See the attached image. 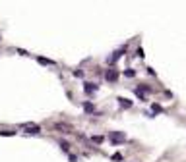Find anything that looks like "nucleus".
Wrapping results in <instances>:
<instances>
[{
	"instance_id": "1",
	"label": "nucleus",
	"mask_w": 186,
	"mask_h": 162,
	"mask_svg": "<svg viewBox=\"0 0 186 162\" xmlns=\"http://www.w3.org/2000/svg\"><path fill=\"white\" fill-rule=\"evenodd\" d=\"M21 127L27 131V133H39V131H41V127H39L37 124H23Z\"/></svg>"
},
{
	"instance_id": "2",
	"label": "nucleus",
	"mask_w": 186,
	"mask_h": 162,
	"mask_svg": "<svg viewBox=\"0 0 186 162\" xmlns=\"http://www.w3.org/2000/svg\"><path fill=\"white\" fill-rule=\"evenodd\" d=\"M105 77H107V81H111V83H114L116 79H118V74H116L114 69H107V74H105Z\"/></svg>"
},
{
	"instance_id": "3",
	"label": "nucleus",
	"mask_w": 186,
	"mask_h": 162,
	"mask_svg": "<svg viewBox=\"0 0 186 162\" xmlns=\"http://www.w3.org/2000/svg\"><path fill=\"white\" fill-rule=\"evenodd\" d=\"M54 129L62 131V133H70V131H72V127H70V125H66V124H56V125H54Z\"/></svg>"
},
{
	"instance_id": "4",
	"label": "nucleus",
	"mask_w": 186,
	"mask_h": 162,
	"mask_svg": "<svg viewBox=\"0 0 186 162\" xmlns=\"http://www.w3.org/2000/svg\"><path fill=\"white\" fill-rule=\"evenodd\" d=\"M111 139L114 143H120V141H124V135L122 133H111Z\"/></svg>"
},
{
	"instance_id": "5",
	"label": "nucleus",
	"mask_w": 186,
	"mask_h": 162,
	"mask_svg": "<svg viewBox=\"0 0 186 162\" xmlns=\"http://www.w3.org/2000/svg\"><path fill=\"white\" fill-rule=\"evenodd\" d=\"M97 91V85H93V83H85V93L87 95H91V93Z\"/></svg>"
},
{
	"instance_id": "6",
	"label": "nucleus",
	"mask_w": 186,
	"mask_h": 162,
	"mask_svg": "<svg viewBox=\"0 0 186 162\" xmlns=\"http://www.w3.org/2000/svg\"><path fill=\"white\" fill-rule=\"evenodd\" d=\"M118 100H120V106H124V108H130V106H132V102L128 100V98H122V97H120Z\"/></svg>"
},
{
	"instance_id": "7",
	"label": "nucleus",
	"mask_w": 186,
	"mask_h": 162,
	"mask_svg": "<svg viewBox=\"0 0 186 162\" xmlns=\"http://www.w3.org/2000/svg\"><path fill=\"white\" fill-rule=\"evenodd\" d=\"M84 108H85V112H95V108H93L91 104H89V102H85V104H84Z\"/></svg>"
},
{
	"instance_id": "8",
	"label": "nucleus",
	"mask_w": 186,
	"mask_h": 162,
	"mask_svg": "<svg viewBox=\"0 0 186 162\" xmlns=\"http://www.w3.org/2000/svg\"><path fill=\"white\" fill-rule=\"evenodd\" d=\"M60 147H62V149H64V151H68V149H70V145H68V143H66V141H60Z\"/></svg>"
},
{
	"instance_id": "9",
	"label": "nucleus",
	"mask_w": 186,
	"mask_h": 162,
	"mask_svg": "<svg viewBox=\"0 0 186 162\" xmlns=\"http://www.w3.org/2000/svg\"><path fill=\"white\" fill-rule=\"evenodd\" d=\"M39 62H41V64H49V66H51V64H52V62H51V60H45V58H39Z\"/></svg>"
}]
</instances>
